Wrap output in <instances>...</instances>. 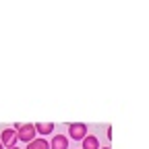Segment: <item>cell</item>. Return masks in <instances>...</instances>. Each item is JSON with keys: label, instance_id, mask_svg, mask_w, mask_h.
Returning a JSON list of instances; mask_svg holds the SVG:
<instances>
[{"label": "cell", "instance_id": "obj_9", "mask_svg": "<svg viewBox=\"0 0 149 149\" xmlns=\"http://www.w3.org/2000/svg\"><path fill=\"white\" fill-rule=\"evenodd\" d=\"M100 149H110V147H100Z\"/></svg>", "mask_w": 149, "mask_h": 149}, {"label": "cell", "instance_id": "obj_3", "mask_svg": "<svg viewBox=\"0 0 149 149\" xmlns=\"http://www.w3.org/2000/svg\"><path fill=\"white\" fill-rule=\"evenodd\" d=\"M0 143H2V147H13V145H17V130H15V128H4L2 135H0Z\"/></svg>", "mask_w": 149, "mask_h": 149}, {"label": "cell", "instance_id": "obj_5", "mask_svg": "<svg viewBox=\"0 0 149 149\" xmlns=\"http://www.w3.org/2000/svg\"><path fill=\"white\" fill-rule=\"evenodd\" d=\"M35 133H40V137L52 135L54 133V124L52 122H40V124H35Z\"/></svg>", "mask_w": 149, "mask_h": 149}, {"label": "cell", "instance_id": "obj_8", "mask_svg": "<svg viewBox=\"0 0 149 149\" xmlns=\"http://www.w3.org/2000/svg\"><path fill=\"white\" fill-rule=\"evenodd\" d=\"M6 149H21V147H17V145H13V147H6Z\"/></svg>", "mask_w": 149, "mask_h": 149}, {"label": "cell", "instance_id": "obj_2", "mask_svg": "<svg viewBox=\"0 0 149 149\" xmlns=\"http://www.w3.org/2000/svg\"><path fill=\"white\" fill-rule=\"evenodd\" d=\"M85 135H87V124H83V122H72V124H68V137H70V139L83 141Z\"/></svg>", "mask_w": 149, "mask_h": 149}, {"label": "cell", "instance_id": "obj_10", "mask_svg": "<svg viewBox=\"0 0 149 149\" xmlns=\"http://www.w3.org/2000/svg\"><path fill=\"white\" fill-rule=\"evenodd\" d=\"M0 149H4V147H2V143H0Z\"/></svg>", "mask_w": 149, "mask_h": 149}, {"label": "cell", "instance_id": "obj_7", "mask_svg": "<svg viewBox=\"0 0 149 149\" xmlns=\"http://www.w3.org/2000/svg\"><path fill=\"white\" fill-rule=\"evenodd\" d=\"M27 149H50V143H48L44 137H40V139L29 141V143H27Z\"/></svg>", "mask_w": 149, "mask_h": 149}, {"label": "cell", "instance_id": "obj_4", "mask_svg": "<svg viewBox=\"0 0 149 149\" xmlns=\"http://www.w3.org/2000/svg\"><path fill=\"white\" fill-rule=\"evenodd\" d=\"M50 143V149H68V137L66 135H54Z\"/></svg>", "mask_w": 149, "mask_h": 149}, {"label": "cell", "instance_id": "obj_6", "mask_svg": "<svg viewBox=\"0 0 149 149\" xmlns=\"http://www.w3.org/2000/svg\"><path fill=\"white\" fill-rule=\"evenodd\" d=\"M83 149H100V141L95 135H85L83 139Z\"/></svg>", "mask_w": 149, "mask_h": 149}, {"label": "cell", "instance_id": "obj_1", "mask_svg": "<svg viewBox=\"0 0 149 149\" xmlns=\"http://www.w3.org/2000/svg\"><path fill=\"white\" fill-rule=\"evenodd\" d=\"M15 130H17V141H33L35 139V124H21V122H17L15 126H13Z\"/></svg>", "mask_w": 149, "mask_h": 149}]
</instances>
